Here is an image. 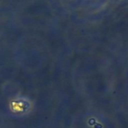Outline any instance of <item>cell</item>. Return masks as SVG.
<instances>
[{"label":"cell","mask_w":128,"mask_h":128,"mask_svg":"<svg viewBox=\"0 0 128 128\" xmlns=\"http://www.w3.org/2000/svg\"><path fill=\"white\" fill-rule=\"evenodd\" d=\"M32 108L30 99L25 96H16L8 103V111L12 116L24 118L28 115Z\"/></svg>","instance_id":"1"}]
</instances>
